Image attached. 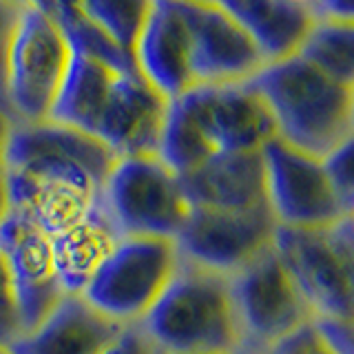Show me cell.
<instances>
[{
    "instance_id": "6da1fadb",
    "label": "cell",
    "mask_w": 354,
    "mask_h": 354,
    "mask_svg": "<svg viewBox=\"0 0 354 354\" xmlns=\"http://www.w3.org/2000/svg\"><path fill=\"white\" fill-rule=\"evenodd\" d=\"M118 160L106 144L60 122H14L3 158L11 210L51 239L102 199Z\"/></svg>"
},
{
    "instance_id": "7a4b0ae2",
    "label": "cell",
    "mask_w": 354,
    "mask_h": 354,
    "mask_svg": "<svg viewBox=\"0 0 354 354\" xmlns=\"http://www.w3.org/2000/svg\"><path fill=\"white\" fill-rule=\"evenodd\" d=\"M166 104L136 62L71 49L69 71L49 120L100 140L118 158L158 155Z\"/></svg>"
},
{
    "instance_id": "3957f363",
    "label": "cell",
    "mask_w": 354,
    "mask_h": 354,
    "mask_svg": "<svg viewBox=\"0 0 354 354\" xmlns=\"http://www.w3.org/2000/svg\"><path fill=\"white\" fill-rule=\"evenodd\" d=\"M272 138L268 111L246 82L193 86L166 104L158 158L182 177L217 155L261 151Z\"/></svg>"
},
{
    "instance_id": "277c9868",
    "label": "cell",
    "mask_w": 354,
    "mask_h": 354,
    "mask_svg": "<svg viewBox=\"0 0 354 354\" xmlns=\"http://www.w3.org/2000/svg\"><path fill=\"white\" fill-rule=\"evenodd\" d=\"M268 111L274 138L324 160L354 140V86L317 71L299 55L266 64L246 82Z\"/></svg>"
},
{
    "instance_id": "5b68a950",
    "label": "cell",
    "mask_w": 354,
    "mask_h": 354,
    "mask_svg": "<svg viewBox=\"0 0 354 354\" xmlns=\"http://www.w3.org/2000/svg\"><path fill=\"white\" fill-rule=\"evenodd\" d=\"M140 328L160 354H237L241 350L228 279L182 259Z\"/></svg>"
},
{
    "instance_id": "8992f818",
    "label": "cell",
    "mask_w": 354,
    "mask_h": 354,
    "mask_svg": "<svg viewBox=\"0 0 354 354\" xmlns=\"http://www.w3.org/2000/svg\"><path fill=\"white\" fill-rule=\"evenodd\" d=\"M352 217L319 230L274 228L272 250L313 317H354Z\"/></svg>"
},
{
    "instance_id": "52a82bcc",
    "label": "cell",
    "mask_w": 354,
    "mask_h": 354,
    "mask_svg": "<svg viewBox=\"0 0 354 354\" xmlns=\"http://www.w3.org/2000/svg\"><path fill=\"white\" fill-rule=\"evenodd\" d=\"M71 62L64 31L42 0H22L7 64V111L14 122H47Z\"/></svg>"
},
{
    "instance_id": "ba28073f",
    "label": "cell",
    "mask_w": 354,
    "mask_h": 354,
    "mask_svg": "<svg viewBox=\"0 0 354 354\" xmlns=\"http://www.w3.org/2000/svg\"><path fill=\"white\" fill-rule=\"evenodd\" d=\"M102 204L120 237L171 241L191 210L180 177L158 155L120 158L106 177Z\"/></svg>"
},
{
    "instance_id": "9c48e42d",
    "label": "cell",
    "mask_w": 354,
    "mask_h": 354,
    "mask_svg": "<svg viewBox=\"0 0 354 354\" xmlns=\"http://www.w3.org/2000/svg\"><path fill=\"white\" fill-rule=\"evenodd\" d=\"M177 266L180 254L171 239L122 237L80 297L120 326H140Z\"/></svg>"
},
{
    "instance_id": "30bf717a",
    "label": "cell",
    "mask_w": 354,
    "mask_h": 354,
    "mask_svg": "<svg viewBox=\"0 0 354 354\" xmlns=\"http://www.w3.org/2000/svg\"><path fill=\"white\" fill-rule=\"evenodd\" d=\"M228 286L241 335L237 354H263L313 319L272 246L228 277Z\"/></svg>"
},
{
    "instance_id": "8fae6325",
    "label": "cell",
    "mask_w": 354,
    "mask_h": 354,
    "mask_svg": "<svg viewBox=\"0 0 354 354\" xmlns=\"http://www.w3.org/2000/svg\"><path fill=\"white\" fill-rule=\"evenodd\" d=\"M261 160L266 208L279 228L319 230L352 217L332 191L321 160L277 138L263 144Z\"/></svg>"
},
{
    "instance_id": "7c38bea8",
    "label": "cell",
    "mask_w": 354,
    "mask_h": 354,
    "mask_svg": "<svg viewBox=\"0 0 354 354\" xmlns=\"http://www.w3.org/2000/svg\"><path fill=\"white\" fill-rule=\"evenodd\" d=\"M274 228L266 206L250 210L191 208L173 243L182 261L228 279L272 246Z\"/></svg>"
},
{
    "instance_id": "4fadbf2b",
    "label": "cell",
    "mask_w": 354,
    "mask_h": 354,
    "mask_svg": "<svg viewBox=\"0 0 354 354\" xmlns=\"http://www.w3.org/2000/svg\"><path fill=\"white\" fill-rule=\"evenodd\" d=\"M182 7L188 27L193 86L241 84L261 69V55L224 5L182 0Z\"/></svg>"
},
{
    "instance_id": "5bb4252c",
    "label": "cell",
    "mask_w": 354,
    "mask_h": 354,
    "mask_svg": "<svg viewBox=\"0 0 354 354\" xmlns=\"http://www.w3.org/2000/svg\"><path fill=\"white\" fill-rule=\"evenodd\" d=\"M0 252L7 261L20 332H27L36 328L64 297L53 268L51 241L29 219L11 210L0 224Z\"/></svg>"
},
{
    "instance_id": "9a60e30c",
    "label": "cell",
    "mask_w": 354,
    "mask_h": 354,
    "mask_svg": "<svg viewBox=\"0 0 354 354\" xmlns=\"http://www.w3.org/2000/svg\"><path fill=\"white\" fill-rule=\"evenodd\" d=\"M133 60L140 75L166 102L193 88L182 0H149Z\"/></svg>"
},
{
    "instance_id": "2e32d148",
    "label": "cell",
    "mask_w": 354,
    "mask_h": 354,
    "mask_svg": "<svg viewBox=\"0 0 354 354\" xmlns=\"http://www.w3.org/2000/svg\"><path fill=\"white\" fill-rule=\"evenodd\" d=\"M124 326L100 315L80 295H64L60 304L9 343L11 354H102Z\"/></svg>"
},
{
    "instance_id": "e0dca14e",
    "label": "cell",
    "mask_w": 354,
    "mask_h": 354,
    "mask_svg": "<svg viewBox=\"0 0 354 354\" xmlns=\"http://www.w3.org/2000/svg\"><path fill=\"white\" fill-rule=\"evenodd\" d=\"M191 208L250 210L266 206L261 151L210 158L180 177Z\"/></svg>"
},
{
    "instance_id": "ac0fdd59",
    "label": "cell",
    "mask_w": 354,
    "mask_h": 354,
    "mask_svg": "<svg viewBox=\"0 0 354 354\" xmlns=\"http://www.w3.org/2000/svg\"><path fill=\"white\" fill-rule=\"evenodd\" d=\"M248 33L263 66L295 58L301 51L315 16L308 0H219Z\"/></svg>"
},
{
    "instance_id": "d6986e66",
    "label": "cell",
    "mask_w": 354,
    "mask_h": 354,
    "mask_svg": "<svg viewBox=\"0 0 354 354\" xmlns=\"http://www.w3.org/2000/svg\"><path fill=\"white\" fill-rule=\"evenodd\" d=\"M120 239L102 199L77 224L51 237L53 268L64 295H82Z\"/></svg>"
},
{
    "instance_id": "ffe728a7",
    "label": "cell",
    "mask_w": 354,
    "mask_h": 354,
    "mask_svg": "<svg viewBox=\"0 0 354 354\" xmlns=\"http://www.w3.org/2000/svg\"><path fill=\"white\" fill-rule=\"evenodd\" d=\"M299 58L346 86H354V22L315 20Z\"/></svg>"
},
{
    "instance_id": "44dd1931",
    "label": "cell",
    "mask_w": 354,
    "mask_h": 354,
    "mask_svg": "<svg viewBox=\"0 0 354 354\" xmlns=\"http://www.w3.org/2000/svg\"><path fill=\"white\" fill-rule=\"evenodd\" d=\"M75 5L111 42L133 58L149 0H84Z\"/></svg>"
},
{
    "instance_id": "7402d4cb",
    "label": "cell",
    "mask_w": 354,
    "mask_h": 354,
    "mask_svg": "<svg viewBox=\"0 0 354 354\" xmlns=\"http://www.w3.org/2000/svg\"><path fill=\"white\" fill-rule=\"evenodd\" d=\"M352 144L354 140H348L346 144H341L339 149H335L332 153H328L321 164H324L326 177L332 186V191L337 193L339 202L343 204V208L354 213V169H352Z\"/></svg>"
},
{
    "instance_id": "603a6c76",
    "label": "cell",
    "mask_w": 354,
    "mask_h": 354,
    "mask_svg": "<svg viewBox=\"0 0 354 354\" xmlns=\"http://www.w3.org/2000/svg\"><path fill=\"white\" fill-rule=\"evenodd\" d=\"M310 328L330 354H354L352 319L341 317H313Z\"/></svg>"
},
{
    "instance_id": "cb8c5ba5",
    "label": "cell",
    "mask_w": 354,
    "mask_h": 354,
    "mask_svg": "<svg viewBox=\"0 0 354 354\" xmlns=\"http://www.w3.org/2000/svg\"><path fill=\"white\" fill-rule=\"evenodd\" d=\"M20 7L22 0H0V109L7 111V64H9V53L11 44H14V33L18 27L20 18ZM9 113V111H7Z\"/></svg>"
},
{
    "instance_id": "d4e9b609",
    "label": "cell",
    "mask_w": 354,
    "mask_h": 354,
    "mask_svg": "<svg viewBox=\"0 0 354 354\" xmlns=\"http://www.w3.org/2000/svg\"><path fill=\"white\" fill-rule=\"evenodd\" d=\"M263 354H330V352L321 346V341L317 339V335L308 324L292 332V335H288L286 339H281L279 343H274Z\"/></svg>"
},
{
    "instance_id": "484cf974",
    "label": "cell",
    "mask_w": 354,
    "mask_h": 354,
    "mask_svg": "<svg viewBox=\"0 0 354 354\" xmlns=\"http://www.w3.org/2000/svg\"><path fill=\"white\" fill-rule=\"evenodd\" d=\"M102 354H160L153 348L140 326H131L122 330V335L111 343Z\"/></svg>"
},
{
    "instance_id": "4316f807",
    "label": "cell",
    "mask_w": 354,
    "mask_h": 354,
    "mask_svg": "<svg viewBox=\"0 0 354 354\" xmlns=\"http://www.w3.org/2000/svg\"><path fill=\"white\" fill-rule=\"evenodd\" d=\"M315 20H335V22H354V3L352 0H308Z\"/></svg>"
},
{
    "instance_id": "83f0119b",
    "label": "cell",
    "mask_w": 354,
    "mask_h": 354,
    "mask_svg": "<svg viewBox=\"0 0 354 354\" xmlns=\"http://www.w3.org/2000/svg\"><path fill=\"white\" fill-rule=\"evenodd\" d=\"M20 335L16 313L11 308H0V346H9Z\"/></svg>"
},
{
    "instance_id": "f1b7e54d",
    "label": "cell",
    "mask_w": 354,
    "mask_h": 354,
    "mask_svg": "<svg viewBox=\"0 0 354 354\" xmlns=\"http://www.w3.org/2000/svg\"><path fill=\"white\" fill-rule=\"evenodd\" d=\"M0 308H11L14 310V295H11V279L7 270L5 254L0 252Z\"/></svg>"
},
{
    "instance_id": "f546056e",
    "label": "cell",
    "mask_w": 354,
    "mask_h": 354,
    "mask_svg": "<svg viewBox=\"0 0 354 354\" xmlns=\"http://www.w3.org/2000/svg\"><path fill=\"white\" fill-rule=\"evenodd\" d=\"M11 215V197H9V182L5 162H0V224Z\"/></svg>"
},
{
    "instance_id": "4dcf8cb0",
    "label": "cell",
    "mask_w": 354,
    "mask_h": 354,
    "mask_svg": "<svg viewBox=\"0 0 354 354\" xmlns=\"http://www.w3.org/2000/svg\"><path fill=\"white\" fill-rule=\"evenodd\" d=\"M11 129H14V118H11L5 109H0V162L5 158V149H7V142L11 136Z\"/></svg>"
},
{
    "instance_id": "1f68e13d",
    "label": "cell",
    "mask_w": 354,
    "mask_h": 354,
    "mask_svg": "<svg viewBox=\"0 0 354 354\" xmlns=\"http://www.w3.org/2000/svg\"><path fill=\"white\" fill-rule=\"evenodd\" d=\"M0 354H11L9 346H0Z\"/></svg>"
}]
</instances>
